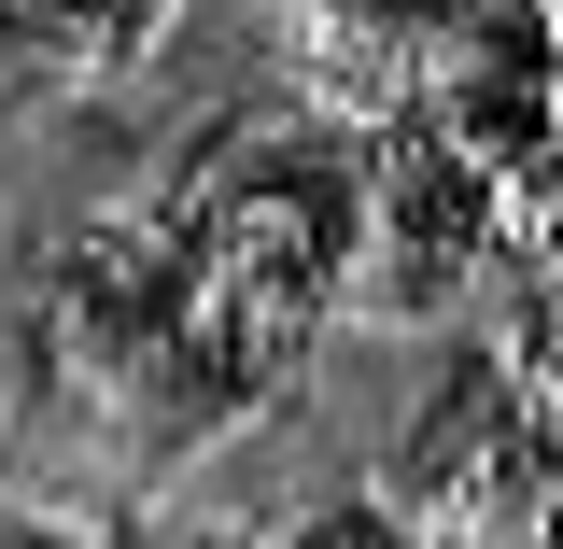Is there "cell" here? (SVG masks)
I'll return each instance as SVG.
<instances>
[{"label": "cell", "instance_id": "cell-1", "mask_svg": "<svg viewBox=\"0 0 563 549\" xmlns=\"http://www.w3.org/2000/svg\"><path fill=\"white\" fill-rule=\"evenodd\" d=\"M43 366H57V395L99 422L113 451L184 465V451L254 437V422L296 395L310 339L268 325V310H240V296L184 254V226L155 198H128V211H99V226L57 240V268H43Z\"/></svg>", "mask_w": 563, "mask_h": 549}, {"label": "cell", "instance_id": "cell-2", "mask_svg": "<svg viewBox=\"0 0 563 549\" xmlns=\"http://www.w3.org/2000/svg\"><path fill=\"white\" fill-rule=\"evenodd\" d=\"M550 480H563V395H550V254H521V310L465 352L422 422L395 437L380 507L422 549H550Z\"/></svg>", "mask_w": 563, "mask_h": 549}, {"label": "cell", "instance_id": "cell-3", "mask_svg": "<svg viewBox=\"0 0 563 549\" xmlns=\"http://www.w3.org/2000/svg\"><path fill=\"white\" fill-rule=\"evenodd\" d=\"M339 184H352V113L324 99H268V113H225L198 128V155L169 169V226L240 310H268L296 339H324V296H339Z\"/></svg>", "mask_w": 563, "mask_h": 549}, {"label": "cell", "instance_id": "cell-4", "mask_svg": "<svg viewBox=\"0 0 563 549\" xmlns=\"http://www.w3.org/2000/svg\"><path fill=\"white\" fill-rule=\"evenodd\" d=\"M507 254H550V240H521L507 198H493L451 141H422L409 113H352L339 296H324V325H437V310H465Z\"/></svg>", "mask_w": 563, "mask_h": 549}, {"label": "cell", "instance_id": "cell-5", "mask_svg": "<svg viewBox=\"0 0 563 549\" xmlns=\"http://www.w3.org/2000/svg\"><path fill=\"white\" fill-rule=\"evenodd\" d=\"M422 141H451L479 169L521 240H550V155H563V14L550 0H451L409 43L395 99Z\"/></svg>", "mask_w": 563, "mask_h": 549}, {"label": "cell", "instance_id": "cell-6", "mask_svg": "<svg viewBox=\"0 0 563 549\" xmlns=\"http://www.w3.org/2000/svg\"><path fill=\"white\" fill-rule=\"evenodd\" d=\"M184 0H0V85L29 99H85V85H128L169 43Z\"/></svg>", "mask_w": 563, "mask_h": 549}, {"label": "cell", "instance_id": "cell-7", "mask_svg": "<svg viewBox=\"0 0 563 549\" xmlns=\"http://www.w3.org/2000/svg\"><path fill=\"white\" fill-rule=\"evenodd\" d=\"M437 14H451V0H268V29L296 43V70H310L324 113H380Z\"/></svg>", "mask_w": 563, "mask_h": 549}, {"label": "cell", "instance_id": "cell-8", "mask_svg": "<svg viewBox=\"0 0 563 549\" xmlns=\"http://www.w3.org/2000/svg\"><path fill=\"white\" fill-rule=\"evenodd\" d=\"M240 549H422L380 493H324V507H296V521H268V536H240Z\"/></svg>", "mask_w": 563, "mask_h": 549}, {"label": "cell", "instance_id": "cell-9", "mask_svg": "<svg viewBox=\"0 0 563 549\" xmlns=\"http://www.w3.org/2000/svg\"><path fill=\"white\" fill-rule=\"evenodd\" d=\"M0 549H99V521H57V507H0Z\"/></svg>", "mask_w": 563, "mask_h": 549}, {"label": "cell", "instance_id": "cell-10", "mask_svg": "<svg viewBox=\"0 0 563 549\" xmlns=\"http://www.w3.org/2000/svg\"><path fill=\"white\" fill-rule=\"evenodd\" d=\"M99 549H184V536H155V521H113V536H99Z\"/></svg>", "mask_w": 563, "mask_h": 549}]
</instances>
